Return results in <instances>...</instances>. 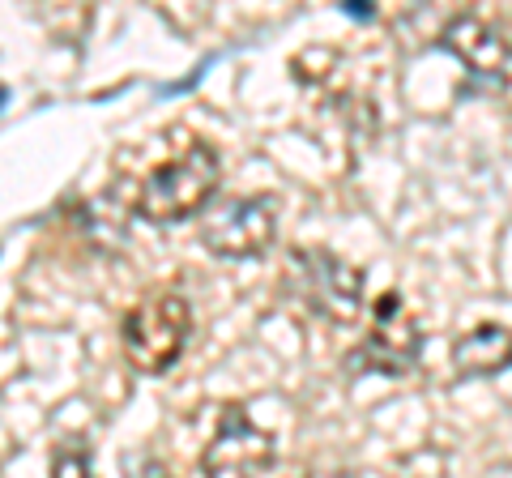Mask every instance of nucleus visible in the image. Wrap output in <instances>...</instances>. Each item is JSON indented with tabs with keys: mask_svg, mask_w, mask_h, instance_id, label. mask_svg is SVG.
Listing matches in <instances>:
<instances>
[{
	"mask_svg": "<svg viewBox=\"0 0 512 478\" xmlns=\"http://www.w3.org/2000/svg\"><path fill=\"white\" fill-rule=\"evenodd\" d=\"M192 338V304L175 291L146 295L128 308L120 325V350L137 376H163Z\"/></svg>",
	"mask_w": 512,
	"mask_h": 478,
	"instance_id": "nucleus-1",
	"label": "nucleus"
},
{
	"mask_svg": "<svg viewBox=\"0 0 512 478\" xmlns=\"http://www.w3.org/2000/svg\"><path fill=\"white\" fill-rule=\"evenodd\" d=\"M222 180V158L210 141H188L184 154H175L171 163H163L137 193V214L154 222V227H171L184 222L214 197V188Z\"/></svg>",
	"mask_w": 512,
	"mask_h": 478,
	"instance_id": "nucleus-2",
	"label": "nucleus"
},
{
	"mask_svg": "<svg viewBox=\"0 0 512 478\" xmlns=\"http://www.w3.org/2000/svg\"><path fill=\"white\" fill-rule=\"evenodd\" d=\"M419 355H423L419 316L406 308V299L397 291H384L372 304V312H367V333L346 355V368L363 376H406L414 372Z\"/></svg>",
	"mask_w": 512,
	"mask_h": 478,
	"instance_id": "nucleus-3",
	"label": "nucleus"
},
{
	"mask_svg": "<svg viewBox=\"0 0 512 478\" xmlns=\"http://www.w3.org/2000/svg\"><path fill=\"white\" fill-rule=\"evenodd\" d=\"M286 286L299 304H308L316 316L329 321H359L363 312V291L367 278L359 265L342 261L329 248H295L291 252V269H286Z\"/></svg>",
	"mask_w": 512,
	"mask_h": 478,
	"instance_id": "nucleus-4",
	"label": "nucleus"
},
{
	"mask_svg": "<svg viewBox=\"0 0 512 478\" xmlns=\"http://www.w3.org/2000/svg\"><path fill=\"white\" fill-rule=\"evenodd\" d=\"M440 47L466 65V77H470L466 90L512 99V39L500 26H491L478 13H457L440 30Z\"/></svg>",
	"mask_w": 512,
	"mask_h": 478,
	"instance_id": "nucleus-5",
	"label": "nucleus"
},
{
	"mask_svg": "<svg viewBox=\"0 0 512 478\" xmlns=\"http://www.w3.org/2000/svg\"><path fill=\"white\" fill-rule=\"evenodd\" d=\"M278 235V201L261 193V197H235L227 205L201 222V244L214 252V257L227 261H252L265 257L269 244Z\"/></svg>",
	"mask_w": 512,
	"mask_h": 478,
	"instance_id": "nucleus-6",
	"label": "nucleus"
},
{
	"mask_svg": "<svg viewBox=\"0 0 512 478\" xmlns=\"http://www.w3.org/2000/svg\"><path fill=\"white\" fill-rule=\"evenodd\" d=\"M274 466V436L252 423L248 406H222L218 432L205 444L201 470L205 474H261Z\"/></svg>",
	"mask_w": 512,
	"mask_h": 478,
	"instance_id": "nucleus-7",
	"label": "nucleus"
},
{
	"mask_svg": "<svg viewBox=\"0 0 512 478\" xmlns=\"http://www.w3.org/2000/svg\"><path fill=\"white\" fill-rule=\"evenodd\" d=\"M453 368L466 380H487L512 368V329L508 325H474L453 342Z\"/></svg>",
	"mask_w": 512,
	"mask_h": 478,
	"instance_id": "nucleus-8",
	"label": "nucleus"
},
{
	"mask_svg": "<svg viewBox=\"0 0 512 478\" xmlns=\"http://www.w3.org/2000/svg\"><path fill=\"white\" fill-rule=\"evenodd\" d=\"M90 449H82V444H64V449L52 453V470L56 474H86L90 470Z\"/></svg>",
	"mask_w": 512,
	"mask_h": 478,
	"instance_id": "nucleus-9",
	"label": "nucleus"
}]
</instances>
